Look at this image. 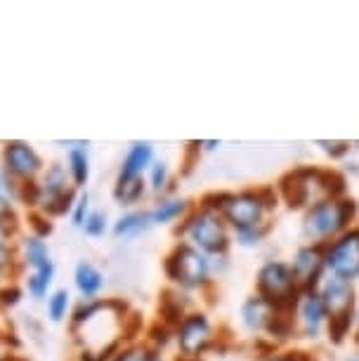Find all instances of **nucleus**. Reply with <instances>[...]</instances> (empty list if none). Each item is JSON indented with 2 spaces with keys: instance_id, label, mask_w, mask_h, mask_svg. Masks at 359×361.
I'll use <instances>...</instances> for the list:
<instances>
[{
  "instance_id": "1",
  "label": "nucleus",
  "mask_w": 359,
  "mask_h": 361,
  "mask_svg": "<svg viewBox=\"0 0 359 361\" xmlns=\"http://www.w3.org/2000/svg\"><path fill=\"white\" fill-rule=\"evenodd\" d=\"M201 203L220 210L232 231L267 227V217L274 203L265 189H243V192H220L208 194Z\"/></svg>"
},
{
  "instance_id": "2",
  "label": "nucleus",
  "mask_w": 359,
  "mask_h": 361,
  "mask_svg": "<svg viewBox=\"0 0 359 361\" xmlns=\"http://www.w3.org/2000/svg\"><path fill=\"white\" fill-rule=\"evenodd\" d=\"M178 238L180 243H187L208 257L227 255L229 243H232V229L220 215V210L199 203V208L189 210V215L180 222Z\"/></svg>"
},
{
  "instance_id": "3",
  "label": "nucleus",
  "mask_w": 359,
  "mask_h": 361,
  "mask_svg": "<svg viewBox=\"0 0 359 361\" xmlns=\"http://www.w3.org/2000/svg\"><path fill=\"white\" fill-rule=\"evenodd\" d=\"M352 220H355V201L336 196V199H327L305 210L300 227L308 243L327 246L350 229Z\"/></svg>"
},
{
  "instance_id": "4",
  "label": "nucleus",
  "mask_w": 359,
  "mask_h": 361,
  "mask_svg": "<svg viewBox=\"0 0 359 361\" xmlns=\"http://www.w3.org/2000/svg\"><path fill=\"white\" fill-rule=\"evenodd\" d=\"M281 189L291 206L308 210L327 199L341 196L343 180L336 173H327V170H320V168H300V170H293V173L284 180Z\"/></svg>"
},
{
  "instance_id": "5",
  "label": "nucleus",
  "mask_w": 359,
  "mask_h": 361,
  "mask_svg": "<svg viewBox=\"0 0 359 361\" xmlns=\"http://www.w3.org/2000/svg\"><path fill=\"white\" fill-rule=\"evenodd\" d=\"M166 276L175 283L178 290L194 293L208 288L213 281L211 260L187 243H178L164 262Z\"/></svg>"
},
{
  "instance_id": "6",
  "label": "nucleus",
  "mask_w": 359,
  "mask_h": 361,
  "mask_svg": "<svg viewBox=\"0 0 359 361\" xmlns=\"http://www.w3.org/2000/svg\"><path fill=\"white\" fill-rule=\"evenodd\" d=\"M78 189L71 185L69 173L64 163H50L45 166L43 175L38 177V213L47 215L50 220L55 217L71 215V208L76 203Z\"/></svg>"
},
{
  "instance_id": "7",
  "label": "nucleus",
  "mask_w": 359,
  "mask_h": 361,
  "mask_svg": "<svg viewBox=\"0 0 359 361\" xmlns=\"http://www.w3.org/2000/svg\"><path fill=\"white\" fill-rule=\"evenodd\" d=\"M317 288H320L329 314V333L336 340H341L352 326V317H355V286L352 281L327 274Z\"/></svg>"
},
{
  "instance_id": "8",
  "label": "nucleus",
  "mask_w": 359,
  "mask_h": 361,
  "mask_svg": "<svg viewBox=\"0 0 359 361\" xmlns=\"http://www.w3.org/2000/svg\"><path fill=\"white\" fill-rule=\"evenodd\" d=\"M255 286H258V295L269 300L279 310L293 307L298 293H300V286H298L293 271H291V264L281 260H267L262 264Z\"/></svg>"
},
{
  "instance_id": "9",
  "label": "nucleus",
  "mask_w": 359,
  "mask_h": 361,
  "mask_svg": "<svg viewBox=\"0 0 359 361\" xmlns=\"http://www.w3.org/2000/svg\"><path fill=\"white\" fill-rule=\"evenodd\" d=\"M0 170L15 185H26V182H36L43 175L45 161L29 142L8 140L3 145V152H0Z\"/></svg>"
},
{
  "instance_id": "10",
  "label": "nucleus",
  "mask_w": 359,
  "mask_h": 361,
  "mask_svg": "<svg viewBox=\"0 0 359 361\" xmlns=\"http://www.w3.org/2000/svg\"><path fill=\"white\" fill-rule=\"evenodd\" d=\"M173 338L178 343L180 357L199 359L215 345V329L203 312H189L182 322L175 326Z\"/></svg>"
},
{
  "instance_id": "11",
  "label": "nucleus",
  "mask_w": 359,
  "mask_h": 361,
  "mask_svg": "<svg viewBox=\"0 0 359 361\" xmlns=\"http://www.w3.org/2000/svg\"><path fill=\"white\" fill-rule=\"evenodd\" d=\"M324 264L331 276L355 281L359 279V229H348L324 246Z\"/></svg>"
},
{
  "instance_id": "12",
  "label": "nucleus",
  "mask_w": 359,
  "mask_h": 361,
  "mask_svg": "<svg viewBox=\"0 0 359 361\" xmlns=\"http://www.w3.org/2000/svg\"><path fill=\"white\" fill-rule=\"evenodd\" d=\"M291 314H293V324L303 338L317 340L324 329H329V314L320 295V288H303L298 293Z\"/></svg>"
},
{
  "instance_id": "13",
  "label": "nucleus",
  "mask_w": 359,
  "mask_h": 361,
  "mask_svg": "<svg viewBox=\"0 0 359 361\" xmlns=\"http://www.w3.org/2000/svg\"><path fill=\"white\" fill-rule=\"evenodd\" d=\"M291 271H293L298 286L303 288H317L320 281L327 274V264H324V246H315V243H308V246L298 248L293 255V262H291Z\"/></svg>"
},
{
  "instance_id": "14",
  "label": "nucleus",
  "mask_w": 359,
  "mask_h": 361,
  "mask_svg": "<svg viewBox=\"0 0 359 361\" xmlns=\"http://www.w3.org/2000/svg\"><path fill=\"white\" fill-rule=\"evenodd\" d=\"M281 312L284 310H279L276 305H272L269 300H265L262 295L255 293V295L243 300L241 324H243V329L250 331V333H269Z\"/></svg>"
},
{
  "instance_id": "15",
  "label": "nucleus",
  "mask_w": 359,
  "mask_h": 361,
  "mask_svg": "<svg viewBox=\"0 0 359 361\" xmlns=\"http://www.w3.org/2000/svg\"><path fill=\"white\" fill-rule=\"evenodd\" d=\"M73 286H76L80 300H97L99 293L104 290L107 279L104 271H102L97 264L80 260L73 269Z\"/></svg>"
},
{
  "instance_id": "16",
  "label": "nucleus",
  "mask_w": 359,
  "mask_h": 361,
  "mask_svg": "<svg viewBox=\"0 0 359 361\" xmlns=\"http://www.w3.org/2000/svg\"><path fill=\"white\" fill-rule=\"evenodd\" d=\"M157 161L152 142H133L121 161L118 177H145L149 166Z\"/></svg>"
},
{
  "instance_id": "17",
  "label": "nucleus",
  "mask_w": 359,
  "mask_h": 361,
  "mask_svg": "<svg viewBox=\"0 0 359 361\" xmlns=\"http://www.w3.org/2000/svg\"><path fill=\"white\" fill-rule=\"evenodd\" d=\"M17 250H19V264H22V267H31V271L52 264V255H50V248H47L45 238L26 234L22 241H19Z\"/></svg>"
},
{
  "instance_id": "18",
  "label": "nucleus",
  "mask_w": 359,
  "mask_h": 361,
  "mask_svg": "<svg viewBox=\"0 0 359 361\" xmlns=\"http://www.w3.org/2000/svg\"><path fill=\"white\" fill-rule=\"evenodd\" d=\"M189 210H192L189 201L182 199V196H164V199L149 208V220H152V227H157V224H173L178 220H185Z\"/></svg>"
},
{
  "instance_id": "19",
  "label": "nucleus",
  "mask_w": 359,
  "mask_h": 361,
  "mask_svg": "<svg viewBox=\"0 0 359 361\" xmlns=\"http://www.w3.org/2000/svg\"><path fill=\"white\" fill-rule=\"evenodd\" d=\"M90 154H87V142L71 147L66 152V173H69L71 185L76 189H85V185L90 182Z\"/></svg>"
},
{
  "instance_id": "20",
  "label": "nucleus",
  "mask_w": 359,
  "mask_h": 361,
  "mask_svg": "<svg viewBox=\"0 0 359 361\" xmlns=\"http://www.w3.org/2000/svg\"><path fill=\"white\" fill-rule=\"evenodd\" d=\"M19 224L17 222H5L0 220V271H10L17 274L19 271V250L15 246Z\"/></svg>"
},
{
  "instance_id": "21",
  "label": "nucleus",
  "mask_w": 359,
  "mask_h": 361,
  "mask_svg": "<svg viewBox=\"0 0 359 361\" xmlns=\"http://www.w3.org/2000/svg\"><path fill=\"white\" fill-rule=\"evenodd\" d=\"M152 227V220H149V210H128L118 217L116 222L111 224V234L114 238H135Z\"/></svg>"
},
{
  "instance_id": "22",
  "label": "nucleus",
  "mask_w": 359,
  "mask_h": 361,
  "mask_svg": "<svg viewBox=\"0 0 359 361\" xmlns=\"http://www.w3.org/2000/svg\"><path fill=\"white\" fill-rule=\"evenodd\" d=\"M149 192L145 177H116V185H114V201L118 206H138Z\"/></svg>"
},
{
  "instance_id": "23",
  "label": "nucleus",
  "mask_w": 359,
  "mask_h": 361,
  "mask_svg": "<svg viewBox=\"0 0 359 361\" xmlns=\"http://www.w3.org/2000/svg\"><path fill=\"white\" fill-rule=\"evenodd\" d=\"M52 281H55V262L47 264L43 269H36L31 274H26L24 279V293H29L31 300H47L52 288Z\"/></svg>"
},
{
  "instance_id": "24",
  "label": "nucleus",
  "mask_w": 359,
  "mask_h": 361,
  "mask_svg": "<svg viewBox=\"0 0 359 361\" xmlns=\"http://www.w3.org/2000/svg\"><path fill=\"white\" fill-rule=\"evenodd\" d=\"M71 293L66 288H57L52 290L50 295L45 300V312H47V319L52 324H62L64 319L71 317Z\"/></svg>"
},
{
  "instance_id": "25",
  "label": "nucleus",
  "mask_w": 359,
  "mask_h": 361,
  "mask_svg": "<svg viewBox=\"0 0 359 361\" xmlns=\"http://www.w3.org/2000/svg\"><path fill=\"white\" fill-rule=\"evenodd\" d=\"M17 185L0 170V220L17 222ZM19 224V222H17Z\"/></svg>"
},
{
  "instance_id": "26",
  "label": "nucleus",
  "mask_w": 359,
  "mask_h": 361,
  "mask_svg": "<svg viewBox=\"0 0 359 361\" xmlns=\"http://www.w3.org/2000/svg\"><path fill=\"white\" fill-rule=\"evenodd\" d=\"M147 187L152 194H166L168 185H171V166L166 161L157 159L147 170Z\"/></svg>"
},
{
  "instance_id": "27",
  "label": "nucleus",
  "mask_w": 359,
  "mask_h": 361,
  "mask_svg": "<svg viewBox=\"0 0 359 361\" xmlns=\"http://www.w3.org/2000/svg\"><path fill=\"white\" fill-rule=\"evenodd\" d=\"M159 350L147 343H126L111 361H154Z\"/></svg>"
},
{
  "instance_id": "28",
  "label": "nucleus",
  "mask_w": 359,
  "mask_h": 361,
  "mask_svg": "<svg viewBox=\"0 0 359 361\" xmlns=\"http://www.w3.org/2000/svg\"><path fill=\"white\" fill-rule=\"evenodd\" d=\"M80 231H83L85 236H90V238L104 236L107 231H109V217H107L104 210L92 208L90 215L85 217V222H83V227H80Z\"/></svg>"
},
{
  "instance_id": "29",
  "label": "nucleus",
  "mask_w": 359,
  "mask_h": 361,
  "mask_svg": "<svg viewBox=\"0 0 359 361\" xmlns=\"http://www.w3.org/2000/svg\"><path fill=\"white\" fill-rule=\"evenodd\" d=\"M29 227H31V234L33 236H38V238H47L55 231V224H52V220L47 215H43V213H38V210H31L29 213Z\"/></svg>"
},
{
  "instance_id": "30",
  "label": "nucleus",
  "mask_w": 359,
  "mask_h": 361,
  "mask_svg": "<svg viewBox=\"0 0 359 361\" xmlns=\"http://www.w3.org/2000/svg\"><path fill=\"white\" fill-rule=\"evenodd\" d=\"M90 210H92V206H90V194L87 192H80L78 196H76V203H73V208H71V224L73 227H83V222H85V217L90 215Z\"/></svg>"
},
{
  "instance_id": "31",
  "label": "nucleus",
  "mask_w": 359,
  "mask_h": 361,
  "mask_svg": "<svg viewBox=\"0 0 359 361\" xmlns=\"http://www.w3.org/2000/svg\"><path fill=\"white\" fill-rule=\"evenodd\" d=\"M24 298V288L19 286L17 281H10L8 286L0 288V310H10V307H17Z\"/></svg>"
},
{
  "instance_id": "32",
  "label": "nucleus",
  "mask_w": 359,
  "mask_h": 361,
  "mask_svg": "<svg viewBox=\"0 0 359 361\" xmlns=\"http://www.w3.org/2000/svg\"><path fill=\"white\" fill-rule=\"evenodd\" d=\"M267 227H255V229H241V231H232L234 241L243 248H255L258 243L265 238Z\"/></svg>"
},
{
  "instance_id": "33",
  "label": "nucleus",
  "mask_w": 359,
  "mask_h": 361,
  "mask_svg": "<svg viewBox=\"0 0 359 361\" xmlns=\"http://www.w3.org/2000/svg\"><path fill=\"white\" fill-rule=\"evenodd\" d=\"M17 347H19V340L15 333H5V336H0V361L10 359L12 354H17Z\"/></svg>"
},
{
  "instance_id": "34",
  "label": "nucleus",
  "mask_w": 359,
  "mask_h": 361,
  "mask_svg": "<svg viewBox=\"0 0 359 361\" xmlns=\"http://www.w3.org/2000/svg\"><path fill=\"white\" fill-rule=\"evenodd\" d=\"M317 145H320L324 152H329L331 156H343L345 152H348V145H345V142H324V140H320Z\"/></svg>"
},
{
  "instance_id": "35",
  "label": "nucleus",
  "mask_w": 359,
  "mask_h": 361,
  "mask_svg": "<svg viewBox=\"0 0 359 361\" xmlns=\"http://www.w3.org/2000/svg\"><path fill=\"white\" fill-rule=\"evenodd\" d=\"M267 361H310L308 357H300V354H274Z\"/></svg>"
},
{
  "instance_id": "36",
  "label": "nucleus",
  "mask_w": 359,
  "mask_h": 361,
  "mask_svg": "<svg viewBox=\"0 0 359 361\" xmlns=\"http://www.w3.org/2000/svg\"><path fill=\"white\" fill-rule=\"evenodd\" d=\"M12 276H15V274H10V271H0V288H3V286H8L12 281Z\"/></svg>"
},
{
  "instance_id": "37",
  "label": "nucleus",
  "mask_w": 359,
  "mask_h": 361,
  "mask_svg": "<svg viewBox=\"0 0 359 361\" xmlns=\"http://www.w3.org/2000/svg\"><path fill=\"white\" fill-rule=\"evenodd\" d=\"M352 324L357 329V343H359V310H355V317H352Z\"/></svg>"
},
{
  "instance_id": "38",
  "label": "nucleus",
  "mask_w": 359,
  "mask_h": 361,
  "mask_svg": "<svg viewBox=\"0 0 359 361\" xmlns=\"http://www.w3.org/2000/svg\"><path fill=\"white\" fill-rule=\"evenodd\" d=\"M201 145H203V149H208V152H211V149L220 147V142H201Z\"/></svg>"
},
{
  "instance_id": "39",
  "label": "nucleus",
  "mask_w": 359,
  "mask_h": 361,
  "mask_svg": "<svg viewBox=\"0 0 359 361\" xmlns=\"http://www.w3.org/2000/svg\"><path fill=\"white\" fill-rule=\"evenodd\" d=\"M5 361H26V359H22L19 354H12V357H10V359H5Z\"/></svg>"
},
{
  "instance_id": "40",
  "label": "nucleus",
  "mask_w": 359,
  "mask_h": 361,
  "mask_svg": "<svg viewBox=\"0 0 359 361\" xmlns=\"http://www.w3.org/2000/svg\"><path fill=\"white\" fill-rule=\"evenodd\" d=\"M5 333H10V329H8V326L0 324V336H5Z\"/></svg>"
},
{
  "instance_id": "41",
  "label": "nucleus",
  "mask_w": 359,
  "mask_h": 361,
  "mask_svg": "<svg viewBox=\"0 0 359 361\" xmlns=\"http://www.w3.org/2000/svg\"><path fill=\"white\" fill-rule=\"evenodd\" d=\"M154 361H166V359H164V357H161V352H159V354H157V357H154Z\"/></svg>"
},
{
  "instance_id": "42",
  "label": "nucleus",
  "mask_w": 359,
  "mask_h": 361,
  "mask_svg": "<svg viewBox=\"0 0 359 361\" xmlns=\"http://www.w3.org/2000/svg\"><path fill=\"white\" fill-rule=\"evenodd\" d=\"M343 361H359V357H348V359H343Z\"/></svg>"
},
{
  "instance_id": "43",
  "label": "nucleus",
  "mask_w": 359,
  "mask_h": 361,
  "mask_svg": "<svg viewBox=\"0 0 359 361\" xmlns=\"http://www.w3.org/2000/svg\"><path fill=\"white\" fill-rule=\"evenodd\" d=\"M357 147H359V142H357Z\"/></svg>"
}]
</instances>
